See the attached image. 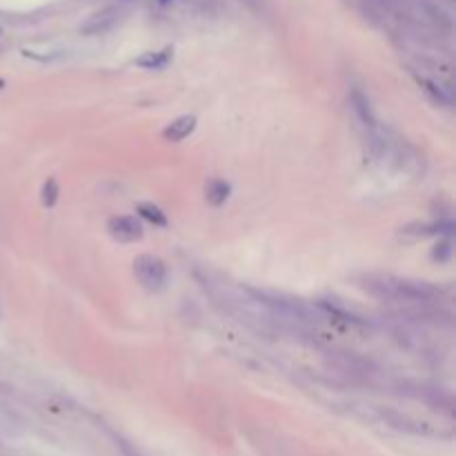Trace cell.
Listing matches in <instances>:
<instances>
[{"mask_svg":"<svg viewBox=\"0 0 456 456\" xmlns=\"http://www.w3.org/2000/svg\"><path fill=\"white\" fill-rule=\"evenodd\" d=\"M368 290L374 294L388 296V299H394V301H428L434 294V290L428 285H416L410 281L392 279V276H381V279H376V281L370 279Z\"/></svg>","mask_w":456,"mask_h":456,"instance_id":"6da1fadb","label":"cell"},{"mask_svg":"<svg viewBox=\"0 0 456 456\" xmlns=\"http://www.w3.org/2000/svg\"><path fill=\"white\" fill-rule=\"evenodd\" d=\"M134 274L138 283H141L145 290L158 292L163 290L167 283V267L161 259H156L152 254H143L134 261Z\"/></svg>","mask_w":456,"mask_h":456,"instance_id":"7a4b0ae2","label":"cell"},{"mask_svg":"<svg viewBox=\"0 0 456 456\" xmlns=\"http://www.w3.org/2000/svg\"><path fill=\"white\" fill-rule=\"evenodd\" d=\"M107 230L118 243H134L143 239V225L134 216H114L109 218Z\"/></svg>","mask_w":456,"mask_h":456,"instance_id":"3957f363","label":"cell"},{"mask_svg":"<svg viewBox=\"0 0 456 456\" xmlns=\"http://www.w3.org/2000/svg\"><path fill=\"white\" fill-rule=\"evenodd\" d=\"M196 130V118L194 116H178L176 121H172L170 125L163 130V138L170 143H178L187 138L192 132Z\"/></svg>","mask_w":456,"mask_h":456,"instance_id":"277c9868","label":"cell"},{"mask_svg":"<svg viewBox=\"0 0 456 456\" xmlns=\"http://www.w3.org/2000/svg\"><path fill=\"white\" fill-rule=\"evenodd\" d=\"M114 23H116V12L114 9H107V12L89 18V21L81 27V32L83 34H103V32H107V29H112Z\"/></svg>","mask_w":456,"mask_h":456,"instance_id":"5b68a950","label":"cell"},{"mask_svg":"<svg viewBox=\"0 0 456 456\" xmlns=\"http://www.w3.org/2000/svg\"><path fill=\"white\" fill-rule=\"evenodd\" d=\"M170 61H172V49L167 47V49H163V52H150V54L141 56L136 61V65L145 67V69H163L170 65Z\"/></svg>","mask_w":456,"mask_h":456,"instance_id":"8992f818","label":"cell"},{"mask_svg":"<svg viewBox=\"0 0 456 456\" xmlns=\"http://www.w3.org/2000/svg\"><path fill=\"white\" fill-rule=\"evenodd\" d=\"M205 194H207V201L218 207V205H223L227 198H230V185H227L225 181H221V178H214V181L207 183Z\"/></svg>","mask_w":456,"mask_h":456,"instance_id":"52a82bcc","label":"cell"},{"mask_svg":"<svg viewBox=\"0 0 456 456\" xmlns=\"http://www.w3.org/2000/svg\"><path fill=\"white\" fill-rule=\"evenodd\" d=\"M352 107H354V112L359 114V118L365 125H374V118L370 114L368 96H363V92H359V89H354V92H352Z\"/></svg>","mask_w":456,"mask_h":456,"instance_id":"ba28073f","label":"cell"},{"mask_svg":"<svg viewBox=\"0 0 456 456\" xmlns=\"http://www.w3.org/2000/svg\"><path fill=\"white\" fill-rule=\"evenodd\" d=\"M138 214H141L143 218H147L150 223L158 225V227H165L167 225V216L163 214V210L154 203H141L138 205Z\"/></svg>","mask_w":456,"mask_h":456,"instance_id":"9c48e42d","label":"cell"},{"mask_svg":"<svg viewBox=\"0 0 456 456\" xmlns=\"http://www.w3.org/2000/svg\"><path fill=\"white\" fill-rule=\"evenodd\" d=\"M58 201V181L56 178H49V181L43 185V205L54 207Z\"/></svg>","mask_w":456,"mask_h":456,"instance_id":"30bf717a","label":"cell"},{"mask_svg":"<svg viewBox=\"0 0 456 456\" xmlns=\"http://www.w3.org/2000/svg\"><path fill=\"white\" fill-rule=\"evenodd\" d=\"M172 0H158V5H170Z\"/></svg>","mask_w":456,"mask_h":456,"instance_id":"8fae6325","label":"cell"},{"mask_svg":"<svg viewBox=\"0 0 456 456\" xmlns=\"http://www.w3.org/2000/svg\"><path fill=\"white\" fill-rule=\"evenodd\" d=\"M3 87H5V81H3V78H0V89H3Z\"/></svg>","mask_w":456,"mask_h":456,"instance_id":"7c38bea8","label":"cell"},{"mask_svg":"<svg viewBox=\"0 0 456 456\" xmlns=\"http://www.w3.org/2000/svg\"><path fill=\"white\" fill-rule=\"evenodd\" d=\"M121 3H132V0H121Z\"/></svg>","mask_w":456,"mask_h":456,"instance_id":"4fadbf2b","label":"cell"}]
</instances>
